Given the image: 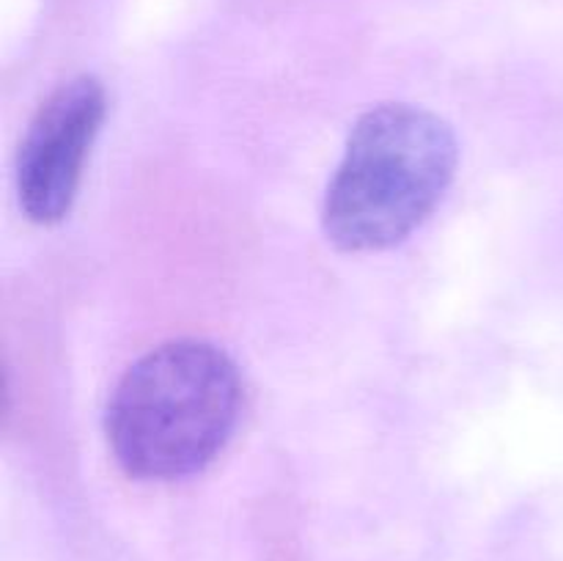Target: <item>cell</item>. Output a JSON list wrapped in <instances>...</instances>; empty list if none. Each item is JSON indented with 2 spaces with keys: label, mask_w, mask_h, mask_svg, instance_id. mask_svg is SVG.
Here are the masks:
<instances>
[{
  "label": "cell",
  "mask_w": 563,
  "mask_h": 561,
  "mask_svg": "<svg viewBox=\"0 0 563 561\" xmlns=\"http://www.w3.org/2000/svg\"><path fill=\"white\" fill-rule=\"evenodd\" d=\"M242 377L220 346L198 339L159 344L126 369L104 413L121 471L174 482L203 471L236 429Z\"/></svg>",
  "instance_id": "6da1fadb"
},
{
  "label": "cell",
  "mask_w": 563,
  "mask_h": 561,
  "mask_svg": "<svg viewBox=\"0 0 563 561\" xmlns=\"http://www.w3.org/2000/svg\"><path fill=\"white\" fill-rule=\"evenodd\" d=\"M456 170V138L432 110L385 102L346 138L324 193L322 226L339 251H385L405 242L445 196Z\"/></svg>",
  "instance_id": "7a4b0ae2"
},
{
  "label": "cell",
  "mask_w": 563,
  "mask_h": 561,
  "mask_svg": "<svg viewBox=\"0 0 563 561\" xmlns=\"http://www.w3.org/2000/svg\"><path fill=\"white\" fill-rule=\"evenodd\" d=\"M102 119L104 88L91 75L60 82L33 116L16 154V196L33 223L69 215Z\"/></svg>",
  "instance_id": "3957f363"
}]
</instances>
